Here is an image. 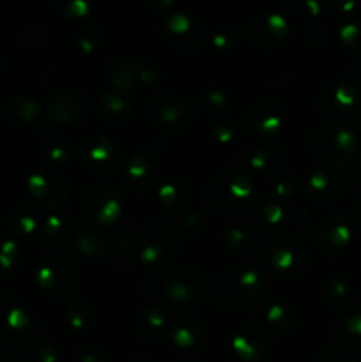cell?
I'll use <instances>...</instances> for the list:
<instances>
[{
    "mask_svg": "<svg viewBox=\"0 0 361 362\" xmlns=\"http://www.w3.org/2000/svg\"><path fill=\"white\" fill-rule=\"evenodd\" d=\"M357 127H360V131H361V112H360V115H357Z\"/></svg>",
    "mask_w": 361,
    "mask_h": 362,
    "instance_id": "9f6ffc18",
    "label": "cell"
},
{
    "mask_svg": "<svg viewBox=\"0 0 361 362\" xmlns=\"http://www.w3.org/2000/svg\"><path fill=\"white\" fill-rule=\"evenodd\" d=\"M204 228V218H202L200 211H191L188 214H183V219H180L179 225L176 226L177 235H186V237H193L197 233L202 232Z\"/></svg>",
    "mask_w": 361,
    "mask_h": 362,
    "instance_id": "c3c4849f",
    "label": "cell"
},
{
    "mask_svg": "<svg viewBox=\"0 0 361 362\" xmlns=\"http://www.w3.org/2000/svg\"><path fill=\"white\" fill-rule=\"evenodd\" d=\"M137 80L140 87H158L165 80V69L152 60H137Z\"/></svg>",
    "mask_w": 361,
    "mask_h": 362,
    "instance_id": "ab89813d",
    "label": "cell"
},
{
    "mask_svg": "<svg viewBox=\"0 0 361 362\" xmlns=\"http://www.w3.org/2000/svg\"><path fill=\"white\" fill-rule=\"evenodd\" d=\"M350 216L361 225V197L353 200V204H350Z\"/></svg>",
    "mask_w": 361,
    "mask_h": 362,
    "instance_id": "816d5d0a",
    "label": "cell"
},
{
    "mask_svg": "<svg viewBox=\"0 0 361 362\" xmlns=\"http://www.w3.org/2000/svg\"><path fill=\"white\" fill-rule=\"evenodd\" d=\"M73 46L78 49V52L88 53L96 52L101 45V32L98 30L96 27H84V28H78L73 35Z\"/></svg>",
    "mask_w": 361,
    "mask_h": 362,
    "instance_id": "60d3db41",
    "label": "cell"
},
{
    "mask_svg": "<svg viewBox=\"0 0 361 362\" xmlns=\"http://www.w3.org/2000/svg\"><path fill=\"white\" fill-rule=\"evenodd\" d=\"M42 218L38 209L32 207L30 204H18L16 207L11 209L7 214V226L11 232L20 239H28L32 235L39 237Z\"/></svg>",
    "mask_w": 361,
    "mask_h": 362,
    "instance_id": "83f0119b",
    "label": "cell"
},
{
    "mask_svg": "<svg viewBox=\"0 0 361 362\" xmlns=\"http://www.w3.org/2000/svg\"><path fill=\"white\" fill-rule=\"evenodd\" d=\"M357 177H360V180H361V154H360V158H357Z\"/></svg>",
    "mask_w": 361,
    "mask_h": 362,
    "instance_id": "db71d44e",
    "label": "cell"
},
{
    "mask_svg": "<svg viewBox=\"0 0 361 362\" xmlns=\"http://www.w3.org/2000/svg\"><path fill=\"white\" fill-rule=\"evenodd\" d=\"M147 119L156 131L165 134H179L190 127L193 120V108L184 95L177 92H165L147 103Z\"/></svg>",
    "mask_w": 361,
    "mask_h": 362,
    "instance_id": "8992f818",
    "label": "cell"
},
{
    "mask_svg": "<svg viewBox=\"0 0 361 362\" xmlns=\"http://www.w3.org/2000/svg\"><path fill=\"white\" fill-rule=\"evenodd\" d=\"M35 285L52 299H64L73 293L76 286V271L60 257H48L35 267Z\"/></svg>",
    "mask_w": 361,
    "mask_h": 362,
    "instance_id": "4fadbf2b",
    "label": "cell"
},
{
    "mask_svg": "<svg viewBox=\"0 0 361 362\" xmlns=\"http://www.w3.org/2000/svg\"><path fill=\"white\" fill-rule=\"evenodd\" d=\"M39 239H41L42 246H46L48 250H62L74 239L73 223L62 212H50L48 216L42 218Z\"/></svg>",
    "mask_w": 361,
    "mask_h": 362,
    "instance_id": "cb8c5ba5",
    "label": "cell"
},
{
    "mask_svg": "<svg viewBox=\"0 0 361 362\" xmlns=\"http://www.w3.org/2000/svg\"><path fill=\"white\" fill-rule=\"evenodd\" d=\"M212 48L216 52H230V49L237 48L239 45V32L234 30L232 27H218L216 30L211 32V37H209Z\"/></svg>",
    "mask_w": 361,
    "mask_h": 362,
    "instance_id": "7bdbcfd3",
    "label": "cell"
},
{
    "mask_svg": "<svg viewBox=\"0 0 361 362\" xmlns=\"http://www.w3.org/2000/svg\"><path fill=\"white\" fill-rule=\"evenodd\" d=\"M165 41L172 52L179 55H197L205 41V28L195 14L173 13L165 20Z\"/></svg>",
    "mask_w": 361,
    "mask_h": 362,
    "instance_id": "9c48e42d",
    "label": "cell"
},
{
    "mask_svg": "<svg viewBox=\"0 0 361 362\" xmlns=\"http://www.w3.org/2000/svg\"><path fill=\"white\" fill-rule=\"evenodd\" d=\"M21 260V246L18 240L9 237H0V278L16 269Z\"/></svg>",
    "mask_w": 361,
    "mask_h": 362,
    "instance_id": "74e56055",
    "label": "cell"
},
{
    "mask_svg": "<svg viewBox=\"0 0 361 362\" xmlns=\"http://www.w3.org/2000/svg\"><path fill=\"white\" fill-rule=\"evenodd\" d=\"M137 329L147 339L161 338L170 329L165 310H161L159 306H145L144 310L138 311Z\"/></svg>",
    "mask_w": 361,
    "mask_h": 362,
    "instance_id": "1f68e13d",
    "label": "cell"
},
{
    "mask_svg": "<svg viewBox=\"0 0 361 362\" xmlns=\"http://www.w3.org/2000/svg\"><path fill=\"white\" fill-rule=\"evenodd\" d=\"M232 349L243 361H258L268 354L269 338L262 325L243 324L232 338Z\"/></svg>",
    "mask_w": 361,
    "mask_h": 362,
    "instance_id": "44dd1931",
    "label": "cell"
},
{
    "mask_svg": "<svg viewBox=\"0 0 361 362\" xmlns=\"http://www.w3.org/2000/svg\"><path fill=\"white\" fill-rule=\"evenodd\" d=\"M85 112V103L76 92L59 90L46 101L42 112L41 127H64L71 126L81 119Z\"/></svg>",
    "mask_w": 361,
    "mask_h": 362,
    "instance_id": "ac0fdd59",
    "label": "cell"
},
{
    "mask_svg": "<svg viewBox=\"0 0 361 362\" xmlns=\"http://www.w3.org/2000/svg\"><path fill=\"white\" fill-rule=\"evenodd\" d=\"M45 154L46 159H48L53 165V168H55V165H64V163H67L73 158L74 148L73 145L69 144V140H55L50 141V144L46 145Z\"/></svg>",
    "mask_w": 361,
    "mask_h": 362,
    "instance_id": "ee69618b",
    "label": "cell"
},
{
    "mask_svg": "<svg viewBox=\"0 0 361 362\" xmlns=\"http://www.w3.org/2000/svg\"><path fill=\"white\" fill-rule=\"evenodd\" d=\"M80 209L84 218L88 225L96 230H105L113 226L124 212L122 194L117 187L110 184L98 182L91 184L84 191V197L80 200Z\"/></svg>",
    "mask_w": 361,
    "mask_h": 362,
    "instance_id": "5b68a950",
    "label": "cell"
},
{
    "mask_svg": "<svg viewBox=\"0 0 361 362\" xmlns=\"http://www.w3.org/2000/svg\"><path fill=\"white\" fill-rule=\"evenodd\" d=\"M287 110L276 99H257L251 103L243 113L241 127L253 138L264 141H273L276 134L285 126Z\"/></svg>",
    "mask_w": 361,
    "mask_h": 362,
    "instance_id": "ba28073f",
    "label": "cell"
},
{
    "mask_svg": "<svg viewBox=\"0 0 361 362\" xmlns=\"http://www.w3.org/2000/svg\"><path fill=\"white\" fill-rule=\"evenodd\" d=\"M211 134L216 140V144L232 145L237 140V136H239V126L236 122H232V120L222 119L212 124Z\"/></svg>",
    "mask_w": 361,
    "mask_h": 362,
    "instance_id": "bcb514c9",
    "label": "cell"
},
{
    "mask_svg": "<svg viewBox=\"0 0 361 362\" xmlns=\"http://www.w3.org/2000/svg\"><path fill=\"white\" fill-rule=\"evenodd\" d=\"M28 362H57V350L45 339H34L27 346Z\"/></svg>",
    "mask_w": 361,
    "mask_h": 362,
    "instance_id": "7dc6e473",
    "label": "cell"
},
{
    "mask_svg": "<svg viewBox=\"0 0 361 362\" xmlns=\"http://www.w3.org/2000/svg\"><path fill=\"white\" fill-rule=\"evenodd\" d=\"M177 362H188V361H177Z\"/></svg>",
    "mask_w": 361,
    "mask_h": 362,
    "instance_id": "6f0895ef",
    "label": "cell"
},
{
    "mask_svg": "<svg viewBox=\"0 0 361 362\" xmlns=\"http://www.w3.org/2000/svg\"><path fill=\"white\" fill-rule=\"evenodd\" d=\"M317 362H357L356 356L340 343H328L321 349L317 356Z\"/></svg>",
    "mask_w": 361,
    "mask_h": 362,
    "instance_id": "f6af8a7d",
    "label": "cell"
},
{
    "mask_svg": "<svg viewBox=\"0 0 361 362\" xmlns=\"http://www.w3.org/2000/svg\"><path fill=\"white\" fill-rule=\"evenodd\" d=\"M356 286L345 276H333L324 285V299L335 310H345L353 304Z\"/></svg>",
    "mask_w": 361,
    "mask_h": 362,
    "instance_id": "836d02e7",
    "label": "cell"
},
{
    "mask_svg": "<svg viewBox=\"0 0 361 362\" xmlns=\"http://www.w3.org/2000/svg\"><path fill=\"white\" fill-rule=\"evenodd\" d=\"M2 73H4V57L2 53H0V76H2Z\"/></svg>",
    "mask_w": 361,
    "mask_h": 362,
    "instance_id": "11a10c76",
    "label": "cell"
},
{
    "mask_svg": "<svg viewBox=\"0 0 361 362\" xmlns=\"http://www.w3.org/2000/svg\"><path fill=\"white\" fill-rule=\"evenodd\" d=\"M81 362H106V356L98 349H91L84 352L81 356Z\"/></svg>",
    "mask_w": 361,
    "mask_h": 362,
    "instance_id": "f907efd6",
    "label": "cell"
},
{
    "mask_svg": "<svg viewBox=\"0 0 361 362\" xmlns=\"http://www.w3.org/2000/svg\"><path fill=\"white\" fill-rule=\"evenodd\" d=\"M179 235L176 226L165 219H152L137 243L138 264L151 272H163L170 267L179 250Z\"/></svg>",
    "mask_w": 361,
    "mask_h": 362,
    "instance_id": "277c9868",
    "label": "cell"
},
{
    "mask_svg": "<svg viewBox=\"0 0 361 362\" xmlns=\"http://www.w3.org/2000/svg\"><path fill=\"white\" fill-rule=\"evenodd\" d=\"M42 112H45V106L35 101L34 98H27V95L9 99L4 106V113L9 119V122L18 124V126H32V124L41 126Z\"/></svg>",
    "mask_w": 361,
    "mask_h": 362,
    "instance_id": "f1b7e54d",
    "label": "cell"
},
{
    "mask_svg": "<svg viewBox=\"0 0 361 362\" xmlns=\"http://www.w3.org/2000/svg\"><path fill=\"white\" fill-rule=\"evenodd\" d=\"M117 239L105 233L103 230H85V232L74 233L73 246L74 250L85 258H108L112 257V250L115 247Z\"/></svg>",
    "mask_w": 361,
    "mask_h": 362,
    "instance_id": "4316f807",
    "label": "cell"
},
{
    "mask_svg": "<svg viewBox=\"0 0 361 362\" xmlns=\"http://www.w3.org/2000/svg\"><path fill=\"white\" fill-rule=\"evenodd\" d=\"M248 41L253 48L271 52L285 45L290 34V25L283 14L265 13L257 14L248 23Z\"/></svg>",
    "mask_w": 361,
    "mask_h": 362,
    "instance_id": "5bb4252c",
    "label": "cell"
},
{
    "mask_svg": "<svg viewBox=\"0 0 361 362\" xmlns=\"http://www.w3.org/2000/svg\"><path fill=\"white\" fill-rule=\"evenodd\" d=\"M78 159L87 172L98 175L115 173L124 165L122 151L117 141L105 134H92L85 138L78 152Z\"/></svg>",
    "mask_w": 361,
    "mask_h": 362,
    "instance_id": "8fae6325",
    "label": "cell"
},
{
    "mask_svg": "<svg viewBox=\"0 0 361 362\" xmlns=\"http://www.w3.org/2000/svg\"><path fill=\"white\" fill-rule=\"evenodd\" d=\"M30 315L16 296L0 292V345H14L28 334Z\"/></svg>",
    "mask_w": 361,
    "mask_h": 362,
    "instance_id": "2e32d148",
    "label": "cell"
},
{
    "mask_svg": "<svg viewBox=\"0 0 361 362\" xmlns=\"http://www.w3.org/2000/svg\"><path fill=\"white\" fill-rule=\"evenodd\" d=\"M96 112L105 124L119 126V124L127 122L133 115V99L130 98L127 92L112 88L99 95L98 103H96Z\"/></svg>",
    "mask_w": 361,
    "mask_h": 362,
    "instance_id": "7402d4cb",
    "label": "cell"
},
{
    "mask_svg": "<svg viewBox=\"0 0 361 362\" xmlns=\"http://www.w3.org/2000/svg\"><path fill=\"white\" fill-rule=\"evenodd\" d=\"M306 148L317 161L329 170H342L354 159L357 151L356 134L343 126L322 124L306 136Z\"/></svg>",
    "mask_w": 361,
    "mask_h": 362,
    "instance_id": "3957f363",
    "label": "cell"
},
{
    "mask_svg": "<svg viewBox=\"0 0 361 362\" xmlns=\"http://www.w3.org/2000/svg\"><path fill=\"white\" fill-rule=\"evenodd\" d=\"M202 194L209 207L219 214H243L253 205V179L243 170H219L205 180Z\"/></svg>",
    "mask_w": 361,
    "mask_h": 362,
    "instance_id": "7a4b0ae2",
    "label": "cell"
},
{
    "mask_svg": "<svg viewBox=\"0 0 361 362\" xmlns=\"http://www.w3.org/2000/svg\"><path fill=\"white\" fill-rule=\"evenodd\" d=\"M191 198L190 180L180 175H172L163 180L158 187V202L163 211L170 214H180L186 211Z\"/></svg>",
    "mask_w": 361,
    "mask_h": 362,
    "instance_id": "d4e9b609",
    "label": "cell"
},
{
    "mask_svg": "<svg viewBox=\"0 0 361 362\" xmlns=\"http://www.w3.org/2000/svg\"><path fill=\"white\" fill-rule=\"evenodd\" d=\"M158 158L149 147L137 148L124 159V179L126 186L134 193H144L154 184Z\"/></svg>",
    "mask_w": 361,
    "mask_h": 362,
    "instance_id": "d6986e66",
    "label": "cell"
},
{
    "mask_svg": "<svg viewBox=\"0 0 361 362\" xmlns=\"http://www.w3.org/2000/svg\"><path fill=\"white\" fill-rule=\"evenodd\" d=\"M264 260L275 274L283 278H297L308 265V257L299 239L290 233H276L265 243Z\"/></svg>",
    "mask_w": 361,
    "mask_h": 362,
    "instance_id": "52a82bcc",
    "label": "cell"
},
{
    "mask_svg": "<svg viewBox=\"0 0 361 362\" xmlns=\"http://www.w3.org/2000/svg\"><path fill=\"white\" fill-rule=\"evenodd\" d=\"M205 290L204 272L195 265H183L170 272L165 281V296L172 306L190 310L202 300Z\"/></svg>",
    "mask_w": 361,
    "mask_h": 362,
    "instance_id": "7c38bea8",
    "label": "cell"
},
{
    "mask_svg": "<svg viewBox=\"0 0 361 362\" xmlns=\"http://www.w3.org/2000/svg\"><path fill=\"white\" fill-rule=\"evenodd\" d=\"M343 334L356 349L361 350V310L353 311L343 320Z\"/></svg>",
    "mask_w": 361,
    "mask_h": 362,
    "instance_id": "681fc988",
    "label": "cell"
},
{
    "mask_svg": "<svg viewBox=\"0 0 361 362\" xmlns=\"http://www.w3.org/2000/svg\"><path fill=\"white\" fill-rule=\"evenodd\" d=\"M264 318L269 329H273L275 332H280V334H289L296 327L297 313L296 308L290 303H287L283 299H275L265 308Z\"/></svg>",
    "mask_w": 361,
    "mask_h": 362,
    "instance_id": "4dcf8cb0",
    "label": "cell"
},
{
    "mask_svg": "<svg viewBox=\"0 0 361 362\" xmlns=\"http://www.w3.org/2000/svg\"><path fill=\"white\" fill-rule=\"evenodd\" d=\"M134 362H144V361H134Z\"/></svg>",
    "mask_w": 361,
    "mask_h": 362,
    "instance_id": "680465c9",
    "label": "cell"
},
{
    "mask_svg": "<svg viewBox=\"0 0 361 362\" xmlns=\"http://www.w3.org/2000/svg\"><path fill=\"white\" fill-rule=\"evenodd\" d=\"M170 338L177 349L191 350L197 349L200 343H204L205 329L204 324L193 315H180L170 324Z\"/></svg>",
    "mask_w": 361,
    "mask_h": 362,
    "instance_id": "484cf974",
    "label": "cell"
},
{
    "mask_svg": "<svg viewBox=\"0 0 361 362\" xmlns=\"http://www.w3.org/2000/svg\"><path fill=\"white\" fill-rule=\"evenodd\" d=\"M357 99H360V87L356 81L338 76L322 85L317 95V106L326 115H345L356 108Z\"/></svg>",
    "mask_w": 361,
    "mask_h": 362,
    "instance_id": "9a60e30c",
    "label": "cell"
},
{
    "mask_svg": "<svg viewBox=\"0 0 361 362\" xmlns=\"http://www.w3.org/2000/svg\"><path fill=\"white\" fill-rule=\"evenodd\" d=\"M229 94L219 87L205 88L197 99L198 112L204 115H222L229 108Z\"/></svg>",
    "mask_w": 361,
    "mask_h": 362,
    "instance_id": "8d00e7d4",
    "label": "cell"
},
{
    "mask_svg": "<svg viewBox=\"0 0 361 362\" xmlns=\"http://www.w3.org/2000/svg\"><path fill=\"white\" fill-rule=\"evenodd\" d=\"M257 233L246 225H229L222 233L223 246L234 253H248L257 246Z\"/></svg>",
    "mask_w": 361,
    "mask_h": 362,
    "instance_id": "e575fe53",
    "label": "cell"
},
{
    "mask_svg": "<svg viewBox=\"0 0 361 362\" xmlns=\"http://www.w3.org/2000/svg\"><path fill=\"white\" fill-rule=\"evenodd\" d=\"M294 209L290 207V202L275 200V198L264 197L258 204L257 209V219L260 225L268 226V228H280L285 226L294 219Z\"/></svg>",
    "mask_w": 361,
    "mask_h": 362,
    "instance_id": "f546056e",
    "label": "cell"
},
{
    "mask_svg": "<svg viewBox=\"0 0 361 362\" xmlns=\"http://www.w3.org/2000/svg\"><path fill=\"white\" fill-rule=\"evenodd\" d=\"M287 161V148L276 141H264L248 158V168L255 175H278Z\"/></svg>",
    "mask_w": 361,
    "mask_h": 362,
    "instance_id": "603a6c76",
    "label": "cell"
},
{
    "mask_svg": "<svg viewBox=\"0 0 361 362\" xmlns=\"http://www.w3.org/2000/svg\"><path fill=\"white\" fill-rule=\"evenodd\" d=\"M297 191V179L294 175H275V179L269 182V189L265 197L275 198V200L290 202Z\"/></svg>",
    "mask_w": 361,
    "mask_h": 362,
    "instance_id": "f35d334b",
    "label": "cell"
},
{
    "mask_svg": "<svg viewBox=\"0 0 361 362\" xmlns=\"http://www.w3.org/2000/svg\"><path fill=\"white\" fill-rule=\"evenodd\" d=\"M106 78L112 83L113 90L130 92L140 87L137 80V60L127 57L115 59L106 69Z\"/></svg>",
    "mask_w": 361,
    "mask_h": 362,
    "instance_id": "d6a6232c",
    "label": "cell"
},
{
    "mask_svg": "<svg viewBox=\"0 0 361 362\" xmlns=\"http://www.w3.org/2000/svg\"><path fill=\"white\" fill-rule=\"evenodd\" d=\"M211 296L222 310L244 313L264 300L265 279L262 272L251 265H229L218 271L212 279Z\"/></svg>",
    "mask_w": 361,
    "mask_h": 362,
    "instance_id": "6da1fadb",
    "label": "cell"
},
{
    "mask_svg": "<svg viewBox=\"0 0 361 362\" xmlns=\"http://www.w3.org/2000/svg\"><path fill=\"white\" fill-rule=\"evenodd\" d=\"M96 320V310L84 299H73L66 306V322L73 331L91 329Z\"/></svg>",
    "mask_w": 361,
    "mask_h": 362,
    "instance_id": "d590c367",
    "label": "cell"
},
{
    "mask_svg": "<svg viewBox=\"0 0 361 362\" xmlns=\"http://www.w3.org/2000/svg\"><path fill=\"white\" fill-rule=\"evenodd\" d=\"M0 362H21L16 356L13 354H0Z\"/></svg>",
    "mask_w": 361,
    "mask_h": 362,
    "instance_id": "f5cc1de1",
    "label": "cell"
},
{
    "mask_svg": "<svg viewBox=\"0 0 361 362\" xmlns=\"http://www.w3.org/2000/svg\"><path fill=\"white\" fill-rule=\"evenodd\" d=\"M336 42L350 52H361V25L349 21L336 28Z\"/></svg>",
    "mask_w": 361,
    "mask_h": 362,
    "instance_id": "b9f144b4",
    "label": "cell"
},
{
    "mask_svg": "<svg viewBox=\"0 0 361 362\" xmlns=\"http://www.w3.org/2000/svg\"><path fill=\"white\" fill-rule=\"evenodd\" d=\"M27 189L41 207L55 211L67 202L69 179L62 170L53 166H39L28 175Z\"/></svg>",
    "mask_w": 361,
    "mask_h": 362,
    "instance_id": "30bf717a",
    "label": "cell"
},
{
    "mask_svg": "<svg viewBox=\"0 0 361 362\" xmlns=\"http://www.w3.org/2000/svg\"><path fill=\"white\" fill-rule=\"evenodd\" d=\"M353 223L347 216L340 214V212L326 214L314 230L315 244L326 255H336L345 250L353 240Z\"/></svg>",
    "mask_w": 361,
    "mask_h": 362,
    "instance_id": "e0dca14e",
    "label": "cell"
},
{
    "mask_svg": "<svg viewBox=\"0 0 361 362\" xmlns=\"http://www.w3.org/2000/svg\"><path fill=\"white\" fill-rule=\"evenodd\" d=\"M304 191L314 204L329 205L342 197L343 182L335 170H311L304 180Z\"/></svg>",
    "mask_w": 361,
    "mask_h": 362,
    "instance_id": "ffe728a7",
    "label": "cell"
},
{
    "mask_svg": "<svg viewBox=\"0 0 361 362\" xmlns=\"http://www.w3.org/2000/svg\"><path fill=\"white\" fill-rule=\"evenodd\" d=\"M360 262H361V255H360Z\"/></svg>",
    "mask_w": 361,
    "mask_h": 362,
    "instance_id": "91938a15",
    "label": "cell"
}]
</instances>
